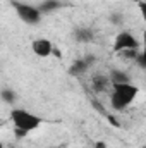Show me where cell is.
I'll return each mask as SVG.
<instances>
[{
    "instance_id": "obj_1",
    "label": "cell",
    "mask_w": 146,
    "mask_h": 148,
    "mask_svg": "<svg viewBox=\"0 0 146 148\" xmlns=\"http://www.w3.org/2000/svg\"><path fill=\"white\" fill-rule=\"evenodd\" d=\"M10 121L14 122L16 129H21L24 133H29V131L36 129L38 126L41 124V119L38 115L24 110V109H14L10 112Z\"/></svg>"
},
{
    "instance_id": "obj_2",
    "label": "cell",
    "mask_w": 146,
    "mask_h": 148,
    "mask_svg": "<svg viewBox=\"0 0 146 148\" xmlns=\"http://www.w3.org/2000/svg\"><path fill=\"white\" fill-rule=\"evenodd\" d=\"M19 19H23V23L26 24H38L41 21V14L36 7L33 5H28V3H19V2H12Z\"/></svg>"
},
{
    "instance_id": "obj_3",
    "label": "cell",
    "mask_w": 146,
    "mask_h": 148,
    "mask_svg": "<svg viewBox=\"0 0 146 148\" xmlns=\"http://www.w3.org/2000/svg\"><path fill=\"white\" fill-rule=\"evenodd\" d=\"M139 48V41L134 35H131L129 31H122L119 33L115 41H113V50L115 52H124V50H138Z\"/></svg>"
},
{
    "instance_id": "obj_4",
    "label": "cell",
    "mask_w": 146,
    "mask_h": 148,
    "mask_svg": "<svg viewBox=\"0 0 146 148\" xmlns=\"http://www.w3.org/2000/svg\"><path fill=\"white\" fill-rule=\"evenodd\" d=\"M31 48L33 52L36 53L38 57H50L53 53V45L50 40H45V38H38L31 43Z\"/></svg>"
},
{
    "instance_id": "obj_5",
    "label": "cell",
    "mask_w": 146,
    "mask_h": 148,
    "mask_svg": "<svg viewBox=\"0 0 146 148\" xmlns=\"http://www.w3.org/2000/svg\"><path fill=\"white\" fill-rule=\"evenodd\" d=\"M113 91L119 93L122 98H126L127 102H132L138 95V86L131 84V83H120V84H113Z\"/></svg>"
},
{
    "instance_id": "obj_6",
    "label": "cell",
    "mask_w": 146,
    "mask_h": 148,
    "mask_svg": "<svg viewBox=\"0 0 146 148\" xmlns=\"http://www.w3.org/2000/svg\"><path fill=\"white\" fill-rule=\"evenodd\" d=\"M64 7V2L62 0H43L36 9L40 10V14H48V12H53V10H59Z\"/></svg>"
},
{
    "instance_id": "obj_7",
    "label": "cell",
    "mask_w": 146,
    "mask_h": 148,
    "mask_svg": "<svg viewBox=\"0 0 146 148\" xmlns=\"http://www.w3.org/2000/svg\"><path fill=\"white\" fill-rule=\"evenodd\" d=\"M91 84H93V90L95 91H107L108 90V84H110V79L98 74V76H93L91 79Z\"/></svg>"
},
{
    "instance_id": "obj_8",
    "label": "cell",
    "mask_w": 146,
    "mask_h": 148,
    "mask_svg": "<svg viewBox=\"0 0 146 148\" xmlns=\"http://www.w3.org/2000/svg\"><path fill=\"white\" fill-rule=\"evenodd\" d=\"M88 62L84 60V59H79V60H76L72 66L69 67V74L71 76H81V74H84L88 71Z\"/></svg>"
},
{
    "instance_id": "obj_9",
    "label": "cell",
    "mask_w": 146,
    "mask_h": 148,
    "mask_svg": "<svg viewBox=\"0 0 146 148\" xmlns=\"http://www.w3.org/2000/svg\"><path fill=\"white\" fill-rule=\"evenodd\" d=\"M110 102H112V107L115 109V110H124L126 107H129L131 105V102H127L126 98H122L119 93H112V98H110Z\"/></svg>"
},
{
    "instance_id": "obj_10",
    "label": "cell",
    "mask_w": 146,
    "mask_h": 148,
    "mask_svg": "<svg viewBox=\"0 0 146 148\" xmlns=\"http://www.w3.org/2000/svg\"><path fill=\"white\" fill-rule=\"evenodd\" d=\"M74 36L77 41H83V43H88L93 40V31L91 29H86V28H81V29H76Z\"/></svg>"
},
{
    "instance_id": "obj_11",
    "label": "cell",
    "mask_w": 146,
    "mask_h": 148,
    "mask_svg": "<svg viewBox=\"0 0 146 148\" xmlns=\"http://www.w3.org/2000/svg\"><path fill=\"white\" fill-rule=\"evenodd\" d=\"M110 83L112 84H120V83H131V81H129V76L126 73H122V71H112Z\"/></svg>"
},
{
    "instance_id": "obj_12",
    "label": "cell",
    "mask_w": 146,
    "mask_h": 148,
    "mask_svg": "<svg viewBox=\"0 0 146 148\" xmlns=\"http://www.w3.org/2000/svg\"><path fill=\"white\" fill-rule=\"evenodd\" d=\"M0 98H2L5 103H14L17 97H16V93H14L10 88H3V90L0 91Z\"/></svg>"
},
{
    "instance_id": "obj_13",
    "label": "cell",
    "mask_w": 146,
    "mask_h": 148,
    "mask_svg": "<svg viewBox=\"0 0 146 148\" xmlns=\"http://www.w3.org/2000/svg\"><path fill=\"white\" fill-rule=\"evenodd\" d=\"M122 53H124V57H126V59H132V60H134V59H136V55H138V50H124Z\"/></svg>"
},
{
    "instance_id": "obj_14",
    "label": "cell",
    "mask_w": 146,
    "mask_h": 148,
    "mask_svg": "<svg viewBox=\"0 0 146 148\" xmlns=\"http://www.w3.org/2000/svg\"><path fill=\"white\" fill-rule=\"evenodd\" d=\"M145 59H146V57H145V53H138L134 60H138V64H139L141 67H146V60H145Z\"/></svg>"
},
{
    "instance_id": "obj_15",
    "label": "cell",
    "mask_w": 146,
    "mask_h": 148,
    "mask_svg": "<svg viewBox=\"0 0 146 148\" xmlns=\"http://www.w3.org/2000/svg\"><path fill=\"white\" fill-rule=\"evenodd\" d=\"M120 19H122V16H120V14H119V16H117V14H113V16H112V23H115V24H117V23H120Z\"/></svg>"
},
{
    "instance_id": "obj_16",
    "label": "cell",
    "mask_w": 146,
    "mask_h": 148,
    "mask_svg": "<svg viewBox=\"0 0 146 148\" xmlns=\"http://www.w3.org/2000/svg\"><path fill=\"white\" fill-rule=\"evenodd\" d=\"M95 148H107V143L105 141H96L95 143Z\"/></svg>"
},
{
    "instance_id": "obj_17",
    "label": "cell",
    "mask_w": 146,
    "mask_h": 148,
    "mask_svg": "<svg viewBox=\"0 0 146 148\" xmlns=\"http://www.w3.org/2000/svg\"><path fill=\"white\" fill-rule=\"evenodd\" d=\"M0 148H3V145H2V143H0Z\"/></svg>"
},
{
    "instance_id": "obj_18",
    "label": "cell",
    "mask_w": 146,
    "mask_h": 148,
    "mask_svg": "<svg viewBox=\"0 0 146 148\" xmlns=\"http://www.w3.org/2000/svg\"><path fill=\"white\" fill-rule=\"evenodd\" d=\"M0 127H2V124H0Z\"/></svg>"
}]
</instances>
